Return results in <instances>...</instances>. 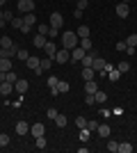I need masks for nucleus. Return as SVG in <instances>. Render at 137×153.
Segmentation results:
<instances>
[{"label":"nucleus","instance_id":"2","mask_svg":"<svg viewBox=\"0 0 137 153\" xmlns=\"http://www.w3.org/2000/svg\"><path fill=\"white\" fill-rule=\"evenodd\" d=\"M25 64L32 69V73H44V71H41V57H37V55H30V57L25 59Z\"/></svg>","mask_w":137,"mask_h":153},{"label":"nucleus","instance_id":"29","mask_svg":"<svg viewBox=\"0 0 137 153\" xmlns=\"http://www.w3.org/2000/svg\"><path fill=\"white\" fill-rule=\"evenodd\" d=\"M16 57H19V59H21V62H25V59H27V57H30V53H27V51H25V48H19V53H16Z\"/></svg>","mask_w":137,"mask_h":153},{"label":"nucleus","instance_id":"51","mask_svg":"<svg viewBox=\"0 0 137 153\" xmlns=\"http://www.w3.org/2000/svg\"><path fill=\"white\" fill-rule=\"evenodd\" d=\"M2 12H5V9H2V7H0V19H2Z\"/></svg>","mask_w":137,"mask_h":153},{"label":"nucleus","instance_id":"7","mask_svg":"<svg viewBox=\"0 0 137 153\" xmlns=\"http://www.w3.org/2000/svg\"><path fill=\"white\" fill-rule=\"evenodd\" d=\"M44 53H46V57H53V59H55V53H57V46L53 44V39H50V41H46V46H44Z\"/></svg>","mask_w":137,"mask_h":153},{"label":"nucleus","instance_id":"18","mask_svg":"<svg viewBox=\"0 0 137 153\" xmlns=\"http://www.w3.org/2000/svg\"><path fill=\"white\" fill-rule=\"evenodd\" d=\"M96 133L105 140V137H110V126H105V123H103V126H98V128H96Z\"/></svg>","mask_w":137,"mask_h":153},{"label":"nucleus","instance_id":"50","mask_svg":"<svg viewBox=\"0 0 137 153\" xmlns=\"http://www.w3.org/2000/svg\"><path fill=\"white\" fill-rule=\"evenodd\" d=\"M5 25H7V21H5V19H0V27H5Z\"/></svg>","mask_w":137,"mask_h":153},{"label":"nucleus","instance_id":"38","mask_svg":"<svg viewBox=\"0 0 137 153\" xmlns=\"http://www.w3.org/2000/svg\"><path fill=\"white\" fill-rule=\"evenodd\" d=\"M9 144V135L7 133H0V146H7Z\"/></svg>","mask_w":137,"mask_h":153},{"label":"nucleus","instance_id":"21","mask_svg":"<svg viewBox=\"0 0 137 153\" xmlns=\"http://www.w3.org/2000/svg\"><path fill=\"white\" fill-rule=\"evenodd\" d=\"M133 144H128V142H124V144H119V153H133Z\"/></svg>","mask_w":137,"mask_h":153},{"label":"nucleus","instance_id":"46","mask_svg":"<svg viewBox=\"0 0 137 153\" xmlns=\"http://www.w3.org/2000/svg\"><path fill=\"white\" fill-rule=\"evenodd\" d=\"M2 19H5V21H12L14 14H12V12H2Z\"/></svg>","mask_w":137,"mask_h":153},{"label":"nucleus","instance_id":"3","mask_svg":"<svg viewBox=\"0 0 137 153\" xmlns=\"http://www.w3.org/2000/svg\"><path fill=\"white\" fill-rule=\"evenodd\" d=\"M69 59H71V51L62 48V51H57V53H55V62H57V64H66Z\"/></svg>","mask_w":137,"mask_h":153},{"label":"nucleus","instance_id":"5","mask_svg":"<svg viewBox=\"0 0 137 153\" xmlns=\"http://www.w3.org/2000/svg\"><path fill=\"white\" fill-rule=\"evenodd\" d=\"M62 23H64V16H62L59 12H53L50 14V27H57V30H59Z\"/></svg>","mask_w":137,"mask_h":153},{"label":"nucleus","instance_id":"27","mask_svg":"<svg viewBox=\"0 0 137 153\" xmlns=\"http://www.w3.org/2000/svg\"><path fill=\"white\" fill-rule=\"evenodd\" d=\"M96 103H101V105H105V101H107V94H105V91H96Z\"/></svg>","mask_w":137,"mask_h":153},{"label":"nucleus","instance_id":"22","mask_svg":"<svg viewBox=\"0 0 137 153\" xmlns=\"http://www.w3.org/2000/svg\"><path fill=\"white\" fill-rule=\"evenodd\" d=\"M5 80H7V82H16V80H19V76H16V71H7V73H5Z\"/></svg>","mask_w":137,"mask_h":153},{"label":"nucleus","instance_id":"15","mask_svg":"<svg viewBox=\"0 0 137 153\" xmlns=\"http://www.w3.org/2000/svg\"><path fill=\"white\" fill-rule=\"evenodd\" d=\"M32 41H34V46H37V48H41V51H44V46H46V41H48V39H46V34H37Z\"/></svg>","mask_w":137,"mask_h":153},{"label":"nucleus","instance_id":"20","mask_svg":"<svg viewBox=\"0 0 137 153\" xmlns=\"http://www.w3.org/2000/svg\"><path fill=\"white\" fill-rule=\"evenodd\" d=\"M78 46H80V48H85V51L89 53V51H91V39H89V37H82V39H80V44H78Z\"/></svg>","mask_w":137,"mask_h":153},{"label":"nucleus","instance_id":"44","mask_svg":"<svg viewBox=\"0 0 137 153\" xmlns=\"http://www.w3.org/2000/svg\"><path fill=\"white\" fill-rule=\"evenodd\" d=\"M98 112H101V117H105V119L112 114V110H105V108H103V110H98Z\"/></svg>","mask_w":137,"mask_h":153},{"label":"nucleus","instance_id":"48","mask_svg":"<svg viewBox=\"0 0 137 153\" xmlns=\"http://www.w3.org/2000/svg\"><path fill=\"white\" fill-rule=\"evenodd\" d=\"M48 34H50V37H57L59 30H57V27H50V30H48Z\"/></svg>","mask_w":137,"mask_h":153},{"label":"nucleus","instance_id":"45","mask_svg":"<svg viewBox=\"0 0 137 153\" xmlns=\"http://www.w3.org/2000/svg\"><path fill=\"white\" fill-rule=\"evenodd\" d=\"M126 48H128V44H126V41H119V44H117V51H126Z\"/></svg>","mask_w":137,"mask_h":153},{"label":"nucleus","instance_id":"28","mask_svg":"<svg viewBox=\"0 0 137 153\" xmlns=\"http://www.w3.org/2000/svg\"><path fill=\"white\" fill-rule=\"evenodd\" d=\"M53 121L57 123V128H64V126H66V117H64V114H57L55 119H53Z\"/></svg>","mask_w":137,"mask_h":153},{"label":"nucleus","instance_id":"36","mask_svg":"<svg viewBox=\"0 0 137 153\" xmlns=\"http://www.w3.org/2000/svg\"><path fill=\"white\" fill-rule=\"evenodd\" d=\"M9 23H12V27H16V30H21V27H23V19H12Z\"/></svg>","mask_w":137,"mask_h":153},{"label":"nucleus","instance_id":"13","mask_svg":"<svg viewBox=\"0 0 137 153\" xmlns=\"http://www.w3.org/2000/svg\"><path fill=\"white\" fill-rule=\"evenodd\" d=\"M30 130H32V135H34V137H41V135L46 133L44 123H34V126H30Z\"/></svg>","mask_w":137,"mask_h":153},{"label":"nucleus","instance_id":"23","mask_svg":"<svg viewBox=\"0 0 137 153\" xmlns=\"http://www.w3.org/2000/svg\"><path fill=\"white\" fill-rule=\"evenodd\" d=\"M89 137H91V130H89V128H80V140H82V142H89Z\"/></svg>","mask_w":137,"mask_h":153},{"label":"nucleus","instance_id":"10","mask_svg":"<svg viewBox=\"0 0 137 153\" xmlns=\"http://www.w3.org/2000/svg\"><path fill=\"white\" fill-rule=\"evenodd\" d=\"M14 91H19V94H25L27 91V80H16V82H14Z\"/></svg>","mask_w":137,"mask_h":153},{"label":"nucleus","instance_id":"40","mask_svg":"<svg viewBox=\"0 0 137 153\" xmlns=\"http://www.w3.org/2000/svg\"><path fill=\"white\" fill-rule=\"evenodd\" d=\"M87 7H89V0H78V7H76V9H82V12H85Z\"/></svg>","mask_w":137,"mask_h":153},{"label":"nucleus","instance_id":"34","mask_svg":"<svg viewBox=\"0 0 137 153\" xmlns=\"http://www.w3.org/2000/svg\"><path fill=\"white\" fill-rule=\"evenodd\" d=\"M85 103L89 105V108H91V105H96V96H94V94H87L85 96Z\"/></svg>","mask_w":137,"mask_h":153},{"label":"nucleus","instance_id":"32","mask_svg":"<svg viewBox=\"0 0 137 153\" xmlns=\"http://www.w3.org/2000/svg\"><path fill=\"white\" fill-rule=\"evenodd\" d=\"M50 62H53V57H44V59H41V71L50 69Z\"/></svg>","mask_w":137,"mask_h":153},{"label":"nucleus","instance_id":"33","mask_svg":"<svg viewBox=\"0 0 137 153\" xmlns=\"http://www.w3.org/2000/svg\"><path fill=\"white\" fill-rule=\"evenodd\" d=\"M48 30H50V25H46V23H39V25H37V32H39V34H48Z\"/></svg>","mask_w":137,"mask_h":153},{"label":"nucleus","instance_id":"31","mask_svg":"<svg viewBox=\"0 0 137 153\" xmlns=\"http://www.w3.org/2000/svg\"><path fill=\"white\" fill-rule=\"evenodd\" d=\"M107 151H112V153H117V151H119V142L110 140V142H107Z\"/></svg>","mask_w":137,"mask_h":153},{"label":"nucleus","instance_id":"19","mask_svg":"<svg viewBox=\"0 0 137 153\" xmlns=\"http://www.w3.org/2000/svg\"><path fill=\"white\" fill-rule=\"evenodd\" d=\"M94 76H96V71L91 69V66H87V69H82V78H85V80H94Z\"/></svg>","mask_w":137,"mask_h":153},{"label":"nucleus","instance_id":"49","mask_svg":"<svg viewBox=\"0 0 137 153\" xmlns=\"http://www.w3.org/2000/svg\"><path fill=\"white\" fill-rule=\"evenodd\" d=\"M112 114H117V117H121V114H124V110H121V108H114V110H112Z\"/></svg>","mask_w":137,"mask_h":153},{"label":"nucleus","instance_id":"9","mask_svg":"<svg viewBox=\"0 0 137 153\" xmlns=\"http://www.w3.org/2000/svg\"><path fill=\"white\" fill-rule=\"evenodd\" d=\"M14 130H16V135H27L30 133V126H27V121H16Z\"/></svg>","mask_w":137,"mask_h":153},{"label":"nucleus","instance_id":"54","mask_svg":"<svg viewBox=\"0 0 137 153\" xmlns=\"http://www.w3.org/2000/svg\"><path fill=\"white\" fill-rule=\"evenodd\" d=\"M0 48H2V46H0Z\"/></svg>","mask_w":137,"mask_h":153},{"label":"nucleus","instance_id":"11","mask_svg":"<svg viewBox=\"0 0 137 153\" xmlns=\"http://www.w3.org/2000/svg\"><path fill=\"white\" fill-rule=\"evenodd\" d=\"M14 91V85L12 82H7V80H2V82H0V94L2 96H9Z\"/></svg>","mask_w":137,"mask_h":153},{"label":"nucleus","instance_id":"43","mask_svg":"<svg viewBox=\"0 0 137 153\" xmlns=\"http://www.w3.org/2000/svg\"><path fill=\"white\" fill-rule=\"evenodd\" d=\"M57 114H59L57 110H53V108H50V110H48V119H55V117H57Z\"/></svg>","mask_w":137,"mask_h":153},{"label":"nucleus","instance_id":"12","mask_svg":"<svg viewBox=\"0 0 137 153\" xmlns=\"http://www.w3.org/2000/svg\"><path fill=\"white\" fill-rule=\"evenodd\" d=\"M85 91L87 94H96L98 91V82L96 80H85Z\"/></svg>","mask_w":137,"mask_h":153},{"label":"nucleus","instance_id":"35","mask_svg":"<svg viewBox=\"0 0 137 153\" xmlns=\"http://www.w3.org/2000/svg\"><path fill=\"white\" fill-rule=\"evenodd\" d=\"M76 126L78 128H87V119L85 117H76Z\"/></svg>","mask_w":137,"mask_h":153},{"label":"nucleus","instance_id":"47","mask_svg":"<svg viewBox=\"0 0 137 153\" xmlns=\"http://www.w3.org/2000/svg\"><path fill=\"white\" fill-rule=\"evenodd\" d=\"M30 30H32V27H30V25H25V23H23V27H21V32H23V34H30Z\"/></svg>","mask_w":137,"mask_h":153},{"label":"nucleus","instance_id":"39","mask_svg":"<svg viewBox=\"0 0 137 153\" xmlns=\"http://www.w3.org/2000/svg\"><path fill=\"white\" fill-rule=\"evenodd\" d=\"M57 82H59V80H57L55 76H50V78H48V87H50V89H55V87H57Z\"/></svg>","mask_w":137,"mask_h":153},{"label":"nucleus","instance_id":"26","mask_svg":"<svg viewBox=\"0 0 137 153\" xmlns=\"http://www.w3.org/2000/svg\"><path fill=\"white\" fill-rule=\"evenodd\" d=\"M76 34H78L80 39H82V37H89V27H87V25H80L78 30H76Z\"/></svg>","mask_w":137,"mask_h":153},{"label":"nucleus","instance_id":"8","mask_svg":"<svg viewBox=\"0 0 137 153\" xmlns=\"http://www.w3.org/2000/svg\"><path fill=\"white\" fill-rule=\"evenodd\" d=\"M85 55H87V51H85V48H80V46H76V48L71 51V59H73V62H80Z\"/></svg>","mask_w":137,"mask_h":153},{"label":"nucleus","instance_id":"14","mask_svg":"<svg viewBox=\"0 0 137 153\" xmlns=\"http://www.w3.org/2000/svg\"><path fill=\"white\" fill-rule=\"evenodd\" d=\"M0 71H2V73L12 71V59H7V57H0Z\"/></svg>","mask_w":137,"mask_h":153},{"label":"nucleus","instance_id":"52","mask_svg":"<svg viewBox=\"0 0 137 153\" xmlns=\"http://www.w3.org/2000/svg\"><path fill=\"white\" fill-rule=\"evenodd\" d=\"M5 2H7V0H0V7H2V5H5Z\"/></svg>","mask_w":137,"mask_h":153},{"label":"nucleus","instance_id":"42","mask_svg":"<svg viewBox=\"0 0 137 153\" xmlns=\"http://www.w3.org/2000/svg\"><path fill=\"white\" fill-rule=\"evenodd\" d=\"M87 128H89V130H96V128H98V121H87Z\"/></svg>","mask_w":137,"mask_h":153},{"label":"nucleus","instance_id":"37","mask_svg":"<svg viewBox=\"0 0 137 153\" xmlns=\"http://www.w3.org/2000/svg\"><path fill=\"white\" fill-rule=\"evenodd\" d=\"M124 41H126L128 46H137V34H130V37H126Z\"/></svg>","mask_w":137,"mask_h":153},{"label":"nucleus","instance_id":"25","mask_svg":"<svg viewBox=\"0 0 137 153\" xmlns=\"http://www.w3.org/2000/svg\"><path fill=\"white\" fill-rule=\"evenodd\" d=\"M55 89H57V94H64V91H69V82H64V80H59Z\"/></svg>","mask_w":137,"mask_h":153},{"label":"nucleus","instance_id":"4","mask_svg":"<svg viewBox=\"0 0 137 153\" xmlns=\"http://www.w3.org/2000/svg\"><path fill=\"white\" fill-rule=\"evenodd\" d=\"M19 9H21L23 14L34 12V0H19Z\"/></svg>","mask_w":137,"mask_h":153},{"label":"nucleus","instance_id":"41","mask_svg":"<svg viewBox=\"0 0 137 153\" xmlns=\"http://www.w3.org/2000/svg\"><path fill=\"white\" fill-rule=\"evenodd\" d=\"M117 69L121 71V73H126V71H130V64H128V62H121V64L117 66Z\"/></svg>","mask_w":137,"mask_h":153},{"label":"nucleus","instance_id":"24","mask_svg":"<svg viewBox=\"0 0 137 153\" xmlns=\"http://www.w3.org/2000/svg\"><path fill=\"white\" fill-rule=\"evenodd\" d=\"M0 46H2V48H14L12 37H2V39H0Z\"/></svg>","mask_w":137,"mask_h":153},{"label":"nucleus","instance_id":"1","mask_svg":"<svg viewBox=\"0 0 137 153\" xmlns=\"http://www.w3.org/2000/svg\"><path fill=\"white\" fill-rule=\"evenodd\" d=\"M78 44H80V37L76 32H62V46H64L66 51H73Z\"/></svg>","mask_w":137,"mask_h":153},{"label":"nucleus","instance_id":"30","mask_svg":"<svg viewBox=\"0 0 137 153\" xmlns=\"http://www.w3.org/2000/svg\"><path fill=\"white\" fill-rule=\"evenodd\" d=\"M34 146L39 149V151H44V149H46V137H44V135H41V137H37V142H34Z\"/></svg>","mask_w":137,"mask_h":153},{"label":"nucleus","instance_id":"53","mask_svg":"<svg viewBox=\"0 0 137 153\" xmlns=\"http://www.w3.org/2000/svg\"><path fill=\"white\" fill-rule=\"evenodd\" d=\"M121 2H128V0H121Z\"/></svg>","mask_w":137,"mask_h":153},{"label":"nucleus","instance_id":"16","mask_svg":"<svg viewBox=\"0 0 137 153\" xmlns=\"http://www.w3.org/2000/svg\"><path fill=\"white\" fill-rule=\"evenodd\" d=\"M23 23H25V25H30V27H32L34 23H37V16H34V12L25 14V16H23Z\"/></svg>","mask_w":137,"mask_h":153},{"label":"nucleus","instance_id":"17","mask_svg":"<svg viewBox=\"0 0 137 153\" xmlns=\"http://www.w3.org/2000/svg\"><path fill=\"white\" fill-rule=\"evenodd\" d=\"M107 78H110V82H117L119 78H121V71L119 69H110L107 71Z\"/></svg>","mask_w":137,"mask_h":153},{"label":"nucleus","instance_id":"6","mask_svg":"<svg viewBox=\"0 0 137 153\" xmlns=\"http://www.w3.org/2000/svg\"><path fill=\"white\" fill-rule=\"evenodd\" d=\"M128 14H130L128 2H119V5H117V16H119V19H128Z\"/></svg>","mask_w":137,"mask_h":153}]
</instances>
